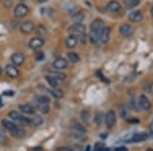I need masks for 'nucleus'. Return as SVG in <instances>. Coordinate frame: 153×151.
Masks as SVG:
<instances>
[{"instance_id": "f257e3e1", "label": "nucleus", "mask_w": 153, "mask_h": 151, "mask_svg": "<svg viewBox=\"0 0 153 151\" xmlns=\"http://www.w3.org/2000/svg\"><path fill=\"white\" fill-rule=\"evenodd\" d=\"M104 22L101 19H96L92 22L91 24V34H90V41L92 42L93 44H96L99 42L100 39V34L102 29L104 28Z\"/></svg>"}, {"instance_id": "f03ea898", "label": "nucleus", "mask_w": 153, "mask_h": 151, "mask_svg": "<svg viewBox=\"0 0 153 151\" xmlns=\"http://www.w3.org/2000/svg\"><path fill=\"white\" fill-rule=\"evenodd\" d=\"M1 125H2V127L5 129L6 131H8L13 137L23 138L25 136V134H26L25 130H23L22 128H19V126H16L14 123H12L8 120H2Z\"/></svg>"}, {"instance_id": "7ed1b4c3", "label": "nucleus", "mask_w": 153, "mask_h": 151, "mask_svg": "<svg viewBox=\"0 0 153 151\" xmlns=\"http://www.w3.org/2000/svg\"><path fill=\"white\" fill-rule=\"evenodd\" d=\"M49 98L47 96H38L35 98L36 107L41 111L43 115H47L50 110V106H49Z\"/></svg>"}, {"instance_id": "20e7f679", "label": "nucleus", "mask_w": 153, "mask_h": 151, "mask_svg": "<svg viewBox=\"0 0 153 151\" xmlns=\"http://www.w3.org/2000/svg\"><path fill=\"white\" fill-rule=\"evenodd\" d=\"M68 34L76 37H84L86 34V26L82 23L80 24H74L68 28Z\"/></svg>"}, {"instance_id": "39448f33", "label": "nucleus", "mask_w": 153, "mask_h": 151, "mask_svg": "<svg viewBox=\"0 0 153 151\" xmlns=\"http://www.w3.org/2000/svg\"><path fill=\"white\" fill-rule=\"evenodd\" d=\"M8 116L11 118L12 121L21 123L25 126H30V123H31V120H29L28 118H25V116H23L21 113L18 112V111H16V110L10 111V112L8 113Z\"/></svg>"}, {"instance_id": "423d86ee", "label": "nucleus", "mask_w": 153, "mask_h": 151, "mask_svg": "<svg viewBox=\"0 0 153 151\" xmlns=\"http://www.w3.org/2000/svg\"><path fill=\"white\" fill-rule=\"evenodd\" d=\"M28 13H29V7L27 6L26 4L19 3V4H16V7H14L13 14L16 19H23Z\"/></svg>"}, {"instance_id": "0eeeda50", "label": "nucleus", "mask_w": 153, "mask_h": 151, "mask_svg": "<svg viewBox=\"0 0 153 151\" xmlns=\"http://www.w3.org/2000/svg\"><path fill=\"white\" fill-rule=\"evenodd\" d=\"M104 122L105 125L108 128H113L117 123V115L113 110H109L106 113L105 118H104Z\"/></svg>"}, {"instance_id": "6e6552de", "label": "nucleus", "mask_w": 153, "mask_h": 151, "mask_svg": "<svg viewBox=\"0 0 153 151\" xmlns=\"http://www.w3.org/2000/svg\"><path fill=\"white\" fill-rule=\"evenodd\" d=\"M19 30H21V32L25 34V35H30V34H32L35 31V25L32 23V22L27 21L19 26Z\"/></svg>"}, {"instance_id": "1a4fd4ad", "label": "nucleus", "mask_w": 153, "mask_h": 151, "mask_svg": "<svg viewBox=\"0 0 153 151\" xmlns=\"http://www.w3.org/2000/svg\"><path fill=\"white\" fill-rule=\"evenodd\" d=\"M120 34L125 38H130L134 35V28L131 25L125 24L120 27Z\"/></svg>"}, {"instance_id": "9d476101", "label": "nucleus", "mask_w": 153, "mask_h": 151, "mask_svg": "<svg viewBox=\"0 0 153 151\" xmlns=\"http://www.w3.org/2000/svg\"><path fill=\"white\" fill-rule=\"evenodd\" d=\"M44 45V39L42 37H35V38L31 39L29 42V47L32 50H38L42 48Z\"/></svg>"}, {"instance_id": "9b49d317", "label": "nucleus", "mask_w": 153, "mask_h": 151, "mask_svg": "<svg viewBox=\"0 0 153 151\" xmlns=\"http://www.w3.org/2000/svg\"><path fill=\"white\" fill-rule=\"evenodd\" d=\"M68 60L63 57H57L52 63L53 68H55V70H59V71L65 70V68H68Z\"/></svg>"}, {"instance_id": "f8f14e48", "label": "nucleus", "mask_w": 153, "mask_h": 151, "mask_svg": "<svg viewBox=\"0 0 153 151\" xmlns=\"http://www.w3.org/2000/svg\"><path fill=\"white\" fill-rule=\"evenodd\" d=\"M5 71H6V75L12 79H16L19 76V71L18 68V66L14 65L13 63L7 64L5 66Z\"/></svg>"}, {"instance_id": "ddd939ff", "label": "nucleus", "mask_w": 153, "mask_h": 151, "mask_svg": "<svg viewBox=\"0 0 153 151\" xmlns=\"http://www.w3.org/2000/svg\"><path fill=\"white\" fill-rule=\"evenodd\" d=\"M10 60L14 65L19 66L25 62V55L22 52H14L10 56Z\"/></svg>"}, {"instance_id": "4468645a", "label": "nucleus", "mask_w": 153, "mask_h": 151, "mask_svg": "<svg viewBox=\"0 0 153 151\" xmlns=\"http://www.w3.org/2000/svg\"><path fill=\"white\" fill-rule=\"evenodd\" d=\"M110 30L109 27H104L101 31V34H100V39H99V42H101L102 44H105L109 41L110 39Z\"/></svg>"}, {"instance_id": "2eb2a0df", "label": "nucleus", "mask_w": 153, "mask_h": 151, "mask_svg": "<svg viewBox=\"0 0 153 151\" xmlns=\"http://www.w3.org/2000/svg\"><path fill=\"white\" fill-rule=\"evenodd\" d=\"M138 102H139V106L143 110H149L150 108H151V102H150V100L147 98V96L141 95L139 97Z\"/></svg>"}, {"instance_id": "dca6fc26", "label": "nucleus", "mask_w": 153, "mask_h": 151, "mask_svg": "<svg viewBox=\"0 0 153 151\" xmlns=\"http://www.w3.org/2000/svg\"><path fill=\"white\" fill-rule=\"evenodd\" d=\"M19 108L23 112L27 113V115H35L36 112V106L31 104V103H25V104H21Z\"/></svg>"}, {"instance_id": "f3484780", "label": "nucleus", "mask_w": 153, "mask_h": 151, "mask_svg": "<svg viewBox=\"0 0 153 151\" xmlns=\"http://www.w3.org/2000/svg\"><path fill=\"white\" fill-rule=\"evenodd\" d=\"M129 19L132 23H139L143 19V13L140 10H134L131 11L129 14Z\"/></svg>"}, {"instance_id": "a211bd4d", "label": "nucleus", "mask_w": 153, "mask_h": 151, "mask_svg": "<svg viewBox=\"0 0 153 151\" xmlns=\"http://www.w3.org/2000/svg\"><path fill=\"white\" fill-rule=\"evenodd\" d=\"M78 42H79L78 37L70 35V36L68 37V38L65 39V46H66V48H68V49L75 48V47L78 45Z\"/></svg>"}, {"instance_id": "6ab92c4d", "label": "nucleus", "mask_w": 153, "mask_h": 151, "mask_svg": "<svg viewBox=\"0 0 153 151\" xmlns=\"http://www.w3.org/2000/svg\"><path fill=\"white\" fill-rule=\"evenodd\" d=\"M148 136L147 134L145 133H136L132 136V138L130 139V142L132 143H139V142H143V141L147 140Z\"/></svg>"}, {"instance_id": "aec40b11", "label": "nucleus", "mask_w": 153, "mask_h": 151, "mask_svg": "<svg viewBox=\"0 0 153 151\" xmlns=\"http://www.w3.org/2000/svg\"><path fill=\"white\" fill-rule=\"evenodd\" d=\"M120 8H122L120 4L118 3L117 1H115V0H112V1L108 2L107 5H106V9L109 12H118L120 10Z\"/></svg>"}, {"instance_id": "412c9836", "label": "nucleus", "mask_w": 153, "mask_h": 151, "mask_svg": "<svg viewBox=\"0 0 153 151\" xmlns=\"http://www.w3.org/2000/svg\"><path fill=\"white\" fill-rule=\"evenodd\" d=\"M71 130L73 133H76V134H83V135H85L86 132H87V130H86L85 127H83L81 123H74L73 125L71 126Z\"/></svg>"}, {"instance_id": "4be33fe9", "label": "nucleus", "mask_w": 153, "mask_h": 151, "mask_svg": "<svg viewBox=\"0 0 153 151\" xmlns=\"http://www.w3.org/2000/svg\"><path fill=\"white\" fill-rule=\"evenodd\" d=\"M45 80L47 81V83L49 84V86H50L51 88H58L59 84H60V82H61L60 80H58V79H56V78H53V77H51V76H46Z\"/></svg>"}, {"instance_id": "5701e85b", "label": "nucleus", "mask_w": 153, "mask_h": 151, "mask_svg": "<svg viewBox=\"0 0 153 151\" xmlns=\"http://www.w3.org/2000/svg\"><path fill=\"white\" fill-rule=\"evenodd\" d=\"M71 19H73L74 24H80L85 19V14L82 11H78L76 13H74V16H71Z\"/></svg>"}, {"instance_id": "b1692460", "label": "nucleus", "mask_w": 153, "mask_h": 151, "mask_svg": "<svg viewBox=\"0 0 153 151\" xmlns=\"http://www.w3.org/2000/svg\"><path fill=\"white\" fill-rule=\"evenodd\" d=\"M49 76L58 79V80H60V81H63L65 79V77H66L63 73H60L59 70H55V68L52 70V71H49Z\"/></svg>"}, {"instance_id": "393cba45", "label": "nucleus", "mask_w": 153, "mask_h": 151, "mask_svg": "<svg viewBox=\"0 0 153 151\" xmlns=\"http://www.w3.org/2000/svg\"><path fill=\"white\" fill-rule=\"evenodd\" d=\"M43 122H44V120L41 115H35L31 120L30 126H32V127H39V126H41L42 123H43Z\"/></svg>"}, {"instance_id": "a878e982", "label": "nucleus", "mask_w": 153, "mask_h": 151, "mask_svg": "<svg viewBox=\"0 0 153 151\" xmlns=\"http://www.w3.org/2000/svg\"><path fill=\"white\" fill-rule=\"evenodd\" d=\"M139 0H124V5L127 9H133L139 5Z\"/></svg>"}, {"instance_id": "bb28decb", "label": "nucleus", "mask_w": 153, "mask_h": 151, "mask_svg": "<svg viewBox=\"0 0 153 151\" xmlns=\"http://www.w3.org/2000/svg\"><path fill=\"white\" fill-rule=\"evenodd\" d=\"M68 60H70L71 62H73V63H76L81 60V58L78 53L74 52V51H71V52L68 53Z\"/></svg>"}, {"instance_id": "cd10ccee", "label": "nucleus", "mask_w": 153, "mask_h": 151, "mask_svg": "<svg viewBox=\"0 0 153 151\" xmlns=\"http://www.w3.org/2000/svg\"><path fill=\"white\" fill-rule=\"evenodd\" d=\"M50 93L53 97H55L56 99H60L63 97V91L59 88H52L50 90Z\"/></svg>"}, {"instance_id": "c85d7f7f", "label": "nucleus", "mask_w": 153, "mask_h": 151, "mask_svg": "<svg viewBox=\"0 0 153 151\" xmlns=\"http://www.w3.org/2000/svg\"><path fill=\"white\" fill-rule=\"evenodd\" d=\"M81 115V118H82V121L85 123H87L89 122V120H90V111H89L88 109H84L81 111L80 113Z\"/></svg>"}, {"instance_id": "c756f323", "label": "nucleus", "mask_w": 153, "mask_h": 151, "mask_svg": "<svg viewBox=\"0 0 153 151\" xmlns=\"http://www.w3.org/2000/svg\"><path fill=\"white\" fill-rule=\"evenodd\" d=\"M46 33H47V30H46L45 27L43 26V25H39L38 28L36 30V34L38 37H43L46 35Z\"/></svg>"}, {"instance_id": "7c9ffc66", "label": "nucleus", "mask_w": 153, "mask_h": 151, "mask_svg": "<svg viewBox=\"0 0 153 151\" xmlns=\"http://www.w3.org/2000/svg\"><path fill=\"white\" fill-rule=\"evenodd\" d=\"M104 120V118H103V115L101 112H97L95 115V118H94V121H95V123L96 125H98V126H100L101 123H102V121Z\"/></svg>"}, {"instance_id": "2f4dec72", "label": "nucleus", "mask_w": 153, "mask_h": 151, "mask_svg": "<svg viewBox=\"0 0 153 151\" xmlns=\"http://www.w3.org/2000/svg\"><path fill=\"white\" fill-rule=\"evenodd\" d=\"M144 90L147 93L153 94V83H147L144 85Z\"/></svg>"}, {"instance_id": "473e14b6", "label": "nucleus", "mask_w": 153, "mask_h": 151, "mask_svg": "<svg viewBox=\"0 0 153 151\" xmlns=\"http://www.w3.org/2000/svg\"><path fill=\"white\" fill-rule=\"evenodd\" d=\"M137 104H139V102L138 101H136V100H134V99H132V100L130 101V107H131V109H133V110H135V111H137L138 109V105L137 106Z\"/></svg>"}, {"instance_id": "72a5a7b5", "label": "nucleus", "mask_w": 153, "mask_h": 151, "mask_svg": "<svg viewBox=\"0 0 153 151\" xmlns=\"http://www.w3.org/2000/svg\"><path fill=\"white\" fill-rule=\"evenodd\" d=\"M35 58L37 61H41L44 59V52L43 51H37L36 52V55H35Z\"/></svg>"}, {"instance_id": "f704fd0d", "label": "nucleus", "mask_w": 153, "mask_h": 151, "mask_svg": "<svg viewBox=\"0 0 153 151\" xmlns=\"http://www.w3.org/2000/svg\"><path fill=\"white\" fill-rule=\"evenodd\" d=\"M94 149L95 150H108V148H105V146L103 143H96L94 146Z\"/></svg>"}, {"instance_id": "c9c22d12", "label": "nucleus", "mask_w": 153, "mask_h": 151, "mask_svg": "<svg viewBox=\"0 0 153 151\" xmlns=\"http://www.w3.org/2000/svg\"><path fill=\"white\" fill-rule=\"evenodd\" d=\"M120 118H126L128 116V111L127 109L124 107V108H122V109H120Z\"/></svg>"}, {"instance_id": "e433bc0d", "label": "nucleus", "mask_w": 153, "mask_h": 151, "mask_svg": "<svg viewBox=\"0 0 153 151\" xmlns=\"http://www.w3.org/2000/svg\"><path fill=\"white\" fill-rule=\"evenodd\" d=\"M73 149L70 147H60V148H58L57 151H71Z\"/></svg>"}, {"instance_id": "4c0bfd02", "label": "nucleus", "mask_w": 153, "mask_h": 151, "mask_svg": "<svg viewBox=\"0 0 153 151\" xmlns=\"http://www.w3.org/2000/svg\"><path fill=\"white\" fill-rule=\"evenodd\" d=\"M115 150H117V151H127L128 149L126 147H117V148H115Z\"/></svg>"}, {"instance_id": "58836bf2", "label": "nucleus", "mask_w": 153, "mask_h": 151, "mask_svg": "<svg viewBox=\"0 0 153 151\" xmlns=\"http://www.w3.org/2000/svg\"><path fill=\"white\" fill-rule=\"evenodd\" d=\"M150 133H151L152 135H153V125L150 126Z\"/></svg>"}, {"instance_id": "ea45409f", "label": "nucleus", "mask_w": 153, "mask_h": 151, "mask_svg": "<svg viewBox=\"0 0 153 151\" xmlns=\"http://www.w3.org/2000/svg\"><path fill=\"white\" fill-rule=\"evenodd\" d=\"M40 3H44V2H46V1H48V0H38Z\"/></svg>"}, {"instance_id": "a19ab883", "label": "nucleus", "mask_w": 153, "mask_h": 151, "mask_svg": "<svg viewBox=\"0 0 153 151\" xmlns=\"http://www.w3.org/2000/svg\"><path fill=\"white\" fill-rule=\"evenodd\" d=\"M150 13H151V16H152V18H153V6L151 7V9H150Z\"/></svg>"}, {"instance_id": "79ce46f5", "label": "nucleus", "mask_w": 153, "mask_h": 151, "mask_svg": "<svg viewBox=\"0 0 153 151\" xmlns=\"http://www.w3.org/2000/svg\"><path fill=\"white\" fill-rule=\"evenodd\" d=\"M2 71H3V70H2V68H1V66H0V76L2 75Z\"/></svg>"}]
</instances>
